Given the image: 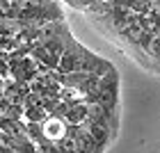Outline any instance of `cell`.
I'll return each instance as SVG.
<instances>
[{
    "mask_svg": "<svg viewBox=\"0 0 160 153\" xmlns=\"http://www.w3.org/2000/svg\"><path fill=\"white\" fill-rule=\"evenodd\" d=\"M87 110H89V105H87L85 101H76V103H71L67 107V112H64V121H67L69 126H80V123L87 119Z\"/></svg>",
    "mask_w": 160,
    "mask_h": 153,
    "instance_id": "obj_2",
    "label": "cell"
},
{
    "mask_svg": "<svg viewBox=\"0 0 160 153\" xmlns=\"http://www.w3.org/2000/svg\"><path fill=\"white\" fill-rule=\"evenodd\" d=\"M67 2H69L71 7H76V9H85V12H87L94 2H98V0H67Z\"/></svg>",
    "mask_w": 160,
    "mask_h": 153,
    "instance_id": "obj_3",
    "label": "cell"
},
{
    "mask_svg": "<svg viewBox=\"0 0 160 153\" xmlns=\"http://www.w3.org/2000/svg\"><path fill=\"white\" fill-rule=\"evenodd\" d=\"M67 135L73 140L78 153H103V151H105V149L85 130L82 123H80V126H69V133H67Z\"/></svg>",
    "mask_w": 160,
    "mask_h": 153,
    "instance_id": "obj_1",
    "label": "cell"
},
{
    "mask_svg": "<svg viewBox=\"0 0 160 153\" xmlns=\"http://www.w3.org/2000/svg\"><path fill=\"white\" fill-rule=\"evenodd\" d=\"M0 153H16V151H14V149H9V146H5V144L0 142Z\"/></svg>",
    "mask_w": 160,
    "mask_h": 153,
    "instance_id": "obj_4",
    "label": "cell"
},
{
    "mask_svg": "<svg viewBox=\"0 0 160 153\" xmlns=\"http://www.w3.org/2000/svg\"><path fill=\"white\" fill-rule=\"evenodd\" d=\"M37 153H43V151H41V149H37Z\"/></svg>",
    "mask_w": 160,
    "mask_h": 153,
    "instance_id": "obj_5",
    "label": "cell"
}]
</instances>
